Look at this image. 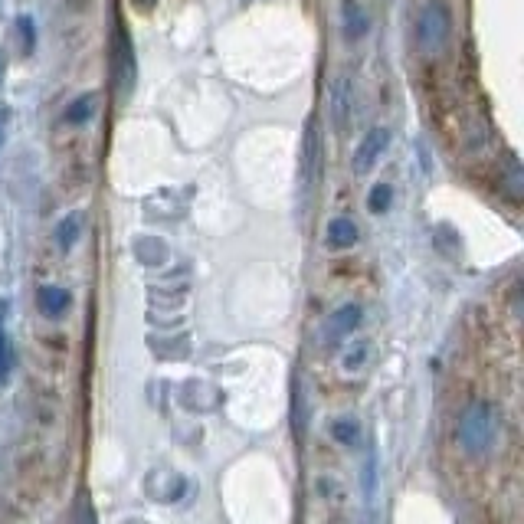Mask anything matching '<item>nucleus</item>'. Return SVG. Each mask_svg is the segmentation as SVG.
<instances>
[{"label": "nucleus", "instance_id": "f257e3e1", "mask_svg": "<svg viewBox=\"0 0 524 524\" xmlns=\"http://www.w3.org/2000/svg\"><path fill=\"white\" fill-rule=\"evenodd\" d=\"M502 410L492 400H472L462 407V413L456 416V446L462 456L469 459H488L502 443Z\"/></svg>", "mask_w": 524, "mask_h": 524}, {"label": "nucleus", "instance_id": "f03ea898", "mask_svg": "<svg viewBox=\"0 0 524 524\" xmlns=\"http://www.w3.org/2000/svg\"><path fill=\"white\" fill-rule=\"evenodd\" d=\"M452 37V14L443 0H426L420 7V17H416V43H420V53L426 56H439L449 46Z\"/></svg>", "mask_w": 524, "mask_h": 524}, {"label": "nucleus", "instance_id": "7ed1b4c3", "mask_svg": "<svg viewBox=\"0 0 524 524\" xmlns=\"http://www.w3.org/2000/svg\"><path fill=\"white\" fill-rule=\"evenodd\" d=\"M112 69H115V92L125 95L135 89V46H131V33L125 30L122 20L112 27Z\"/></svg>", "mask_w": 524, "mask_h": 524}, {"label": "nucleus", "instance_id": "20e7f679", "mask_svg": "<svg viewBox=\"0 0 524 524\" xmlns=\"http://www.w3.org/2000/svg\"><path fill=\"white\" fill-rule=\"evenodd\" d=\"M187 475L181 472H174V469H151L145 475V495L151 498V502H158V505H174V502H181V498L187 495Z\"/></svg>", "mask_w": 524, "mask_h": 524}, {"label": "nucleus", "instance_id": "39448f33", "mask_svg": "<svg viewBox=\"0 0 524 524\" xmlns=\"http://www.w3.org/2000/svg\"><path fill=\"white\" fill-rule=\"evenodd\" d=\"M361 321H364V308L357 302L335 308V312H331L328 321H325V344L328 348H341L344 341L354 338V331L361 328Z\"/></svg>", "mask_w": 524, "mask_h": 524}, {"label": "nucleus", "instance_id": "423d86ee", "mask_svg": "<svg viewBox=\"0 0 524 524\" xmlns=\"http://www.w3.org/2000/svg\"><path fill=\"white\" fill-rule=\"evenodd\" d=\"M390 145V131L387 128H371L361 138V145L354 151V174H367L380 161V154Z\"/></svg>", "mask_w": 524, "mask_h": 524}, {"label": "nucleus", "instance_id": "0eeeda50", "mask_svg": "<svg viewBox=\"0 0 524 524\" xmlns=\"http://www.w3.org/2000/svg\"><path fill=\"white\" fill-rule=\"evenodd\" d=\"M69 305H73V295H69L63 285H40V289H37V308L46 318L66 315Z\"/></svg>", "mask_w": 524, "mask_h": 524}, {"label": "nucleus", "instance_id": "6e6552de", "mask_svg": "<svg viewBox=\"0 0 524 524\" xmlns=\"http://www.w3.org/2000/svg\"><path fill=\"white\" fill-rule=\"evenodd\" d=\"M341 27H344V37L348 40H361V37H367V30H371V17H367V10L357 4V0H344Z\"/></svg>", "mask_w": 524, "mask_h": 524}, {"label": "nucleus", "instance_id": "1a4fd4ad", "mask_svg": "<svg viewBox=\"0 0 524 524\" xmlns=\"http://www.w3.org/2000/svg\"><path fill=\"white\" fill-rule=\"evenodd\" d=\"M361 240V230H357V223L351 217H338L328 223V246L335 249H351Z\"/></svg>", "mask_w": 524, "mask_h": 524}, {"label": "nucleus", "instance_id": "9d476101", "mask_svg": "<svg viewBox=\"0 0 524 524\" xmlns=\"http://www.w3.org/2000/svg\"><path fill=\"white\" fill-rule=\"evenodd\" d=\"M367 357H371V344H367L364 338L351 341L341 354V371L344 374H361L367 367Z\"/></svg>", "mask_w": 524, "mask_h": 524}, {"label": "nucleus", "instance_id": "9b49d317", "mask_svg": "<svg viewBox=\"0 0 524 524\" xmlns=\"http://www.w3.org/2000/svg\"><path fill=\"white\" fill-rule=\"evenodd\" d=\"M331 439L344 449L357 446V439H361V423H357L354 416H335V420H331Z\"/></svg>", "mask_w": 524, "mask_h": 524}, {"label": "nucleus", "instance_id": "f8f14e48", "mask_svg": "<svg viewBox=\"0 0 524 524\" xmlns=\"http://www.w3.org/2000/svg\"><path fill=\"white\" fill-rule=\"evenodd\" d=\"M82 223H86V217H82V213H69V217L56 226V243H59V249H63V253H69V249L76 246V240L82 236Z\"/></svg>", "mask_w": 524, "mask_h": 524}, {"label": "nucleus", "instance_id": "ddd939ff", "mask_svg": "<svg viewBox=\"0 0 524 524\" xmlns=\"http://www.w3.org/2000/svg\"><path fill=\"white\" fill-rule=\"evenodd\" d=\"M92 112H95V95H79V99H73L66 105L63 118L69 125H82V122H89Z\"/></svg>", "mask_w": 524, "mask_h": 524}, {"label": "nucleus", "instance_id": "4468645a", "mask_svg": "<svg viewBox=\"0 0 524 524\" xmlns=\"http://www.w3.org/2000/svg\"><path fill=\"white\" fill-rule=\"evenodd\" d=\"M10 367H14V351H10V338H7V315L4 305H0V384L10 377Z\"/></svg>", "mask_w": 524, "mask_h": 524}, {"label": "nucleus", "instance_id": "2eb2a0df", "mask_svg": "<svg viewBox=\"0 0 524 524\" xmlns=\"http://www.w3.org/2000/svg\"><path fill=\"white\" fill-rule=\"evenodd\" d=\"M390 200H393L390 184H377V187L371 190V210H374V213H384V210L390 207Z\"/></svg>", "mask_w": 524, "mask_h": 524}, {"label": "nucleus", "instance_id": "dca6fc26", "mask_svg": "<svg viewBox=\"0 0 524 524\" xmlns=\"http://www.w3.org/2000/svg\"><path fill=\"white\" fill-rule=\"evenodd\" d=\"M17 30H20V37H23V53H33V43H37V27H33V20L30 17H20L17 20Z\"/></svg>", "mask_w": 524, "mask_h": 524}, {"label": "nucleus", "instance_id": "f3484780", "mask_svg": "<svg viewBox=\"0 0 524 524\" xmlns=\"http://www.w3.org/2000/svg\"><path fill=\"white\" fill-rule=\"evenodd\" d=\"M73 524H99V515H95L89 495L79 498V505H76V521H73Z\"/></svg>", "mask_w": 524, "mask_h": 524}, {"label": "nucleus", "instance_id": "a211bd4d", "mask_svg": "<svg viewBox=\"0 0 524 524\" xmlns=\"http://www.w3.org/2000/svg\"><path fill=\"white\" fill-rule=\"evenodd\" d=\"M131 4H135L138 10H145V14H151V10L158 7V0H131Z\"/></svg>", "mask_w": 524, "mask_h": 524}, {"label": "nucleus", "instance_id": "6ab92c4d", "mask_svg": "<svg viewBox=\"0 0 524 524\" xmlns=\"http://www.w3.org/2000/svg\"><path fill=\"white\" fill-rule=\"evenodd\" d=\"M7 118H10V112L0 109V145H4V135H7Z\"/></svg>", "mask_w": 524, "mask_h": 524}, {"label": "nucleus", "instance_id": "aec40b11", "mask_svg": "<svg viewBox=\"0 0 524 524\" xmlns=\"http://www.w3.org/2000/svg\"><path fill=\"white\" fill-rule=\"evenodd\" d=\"M125 524H148V521H145V518H128Z\"/></svg>", "mask_w": 524, "mask_h": 524}]
</instances>
